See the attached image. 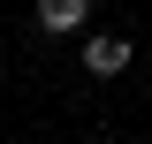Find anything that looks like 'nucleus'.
<instances>
[{
    "mask_svg": "<svg viewBox=\"0 0 152 144\" xmlns=\"http://www.w3.org/2000/svg\"><path fill=\"white\" fill-rule=\"evenodd\" d=\"M84 23H91V0H38V31L69 38V31H84Z\"/></svg>",
    "mask_w": 152,
    "mask_h": 144,
    "instance_id": "obj_1",
    "label": "nucleus"
},
{
    "mask_svg": "<svg viewBox=\"0 0 152 144\" xmlns=\"http://www.w3.org/2000/svg\"><path fill=\"white\" fill-rule=\"evenodd\" d=\"M84 68L91 76H122L129 68V46H122V38H91V46H84Z\"/></svg>",
    "mask_w": 152,
    "mask_h": 144,
    "instance_id": "obj_2",
    "label": "nucleus"
}]
</instances>
